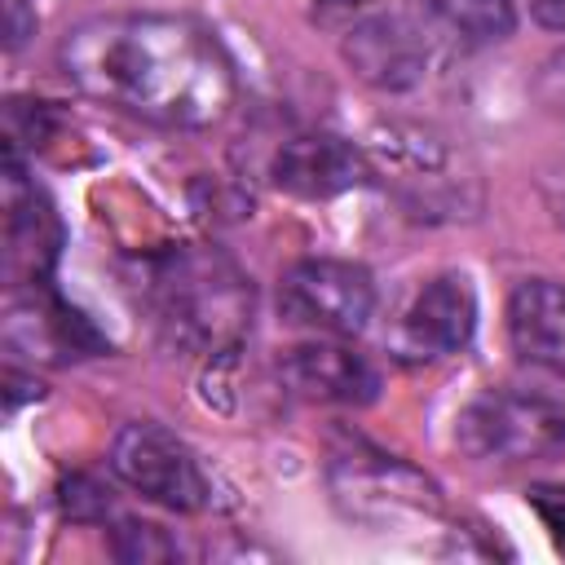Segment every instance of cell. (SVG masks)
<instances>
[{"mask_svg": "<svg viewBox=\"0 0 565 565\" xmlns=\"http://www.w3.org/2000/svg\"><path fill=\"white\" fill-rule=\"evenodd\" d=\"M62 503H66V512H71V516H102V512L110 508V499L102 494V486H93L88 477H71V481H66Z\"/></svg>", "mask_w": 565, "mask_h": 565, "instance_id": "9a60e30c", "label": "cell"}, {"mask_svg": "<svg viewBox=\"0 0 565 565\" xmlns=\"http://www.w3.org/2000/svg\"><path fill=\"white\" fill-rule=\"evenodd\" d=\"M57 57L84 97L163 128H212L238 102L225 44L177 13L88 18L66 31Z\"/></svg>", "mask_w": 565, "mask_h": 565, "instance_id": "6da1fadb", "label": "cell"}, {"mask_svg": "<svg viewBox=\"0 0 565 565\" xmlns=\"http://www.w3.org/2000/svg\"><path fill=\"white\" fill-rule=\"evenodd\" d=\"M110 468L124 486L168 512H199L207 503V477L194 450L163 424H124L110 441Z\"/></svg>", "mask_w": 565, "mask_h": 565, "instance_id": "8992f818", "label": "cell"}, {"mask_svg": "<svg viewBox=\"0 0 565 565\" xmlns=\"http://www.w3.org/2000/svg\"><path fill=\"white\" fill-rule=\"evenodd\" d=\"M150 305L172 344L234 353L252 327V282L221 247H177L150 269Z\"/></svg>", "mask_w": 565, "mask_h": 565, "instance_id": "7a4b0ae2", "label": "cell"}, {"mask_svg": "<svg viewBox=\"0 0 565 565\" xmlns=\"http://www.w3.org/2000/svg\"><path fill=\"white\" fill-rule=\"evenodd\" d=\"M4 31H9V49H22L35 35V4L31 0H4Z\"/></svg>", "mask_w": 565, "mask_h": 565, "instance_id": "2e32d148", "label": "cell"}, {"mask_svg": "<svg viewBox=\"0 0 565 565\" xmlns=\"http://www.w3.org/2000/svg\"><path fill=\"white\" fill-rule=\"evenodd\" d=\"M349 71L380 93H411L428 75L424 31L402 13H366L344 31L340 44Z\"/></svg>", "mask_w": 565, "mask_h": 565, "instance_id": "ba28073f", "label": "cell"}, {"mask_svg": "<svg viewBox=\"0 0 565 565\" xmlns=\"http://www.w3.org/2000/svg\"><path fill=\"white\" fill-rule=\"evenodd\" d=\"M424 18L463 44H499L516 31L512 0H419Z\"/></svg>", "mask_w": 565, "mask_h": 565, "instance_id": "7c38bea8", "label": "cell"}, {"mask_svg": "<svg viewBox=\"0 0 565 565\" xmlns=\"http://www.w3.org/2000/svg\"><path fill=\"white\" fill-rule=\"evenodd\" d=\"M472 331H477L472 278L468 274H437L402 309L397 331H393V349L402 358L433 362V358H450V353L468 349Z\"/></svg>", "mask_w": 565, "mask_h": 565, "instance_id": "52a82bcc", "label": "cell"}, {"mask_svg": "<svg viewBox=\"0 0 565 565\" xmlns=\"http://www.w3.org/2000/svg\"><path fill=\"white\" fill-rule=\"evenodd\" d=\"M313 4H322V9H362L366 0H313Z\"/></svg>", "mask_w": 565, "mask_h": 565, "instance_id": "ac0fdd59", "label": "cell"}, {"mask_svg": "<svg viewBox=\"0 0 565 565\" xmlns=\"http://www.w3.org/2000/svg\"><path fill=\"white\" fill-rule=\"evenodd\" d=\"M508 340L521 366L565 371V282L525 278L508 296Z\"/></svg>", "mask_w": 565, "mask_h": 565, "instance_id": "8fae6325", "label": "cell"}, {"mask_svg": "<svg viewBox=\"0 0 565 565\" xmlns=\"http://www.w3.org/2000/svg\"><path fill=\"white\" fill-rule=\"evenodd\" d=\"M455 441L472 459L516 463L565 446V371L521 366L516 380L472 397L455 419Z\"/></svg>", "mask_w": 565, "mask_h": 565, "instance_id": "3957f363", "label": "cell"}, {"mask_svg": "<svg viewBox=\"0 0 565 565\" xmlns=\"http://www.w3.org/2000/svg\"><path fill=\"white\" fill-rule=\"evenodd\" d=\"M110 543H115V556L119 561H172L177 556V543L168 539V530L163 525H150V521H119L115 525V534H110Z\"/></svg>", "mask_w": 565, "mask_h": 565, "instance_id": "4fadbf2b", "label": "cell"}, {"mask_svg": "<svg viewBox=\"0 0 565 565\" xmlns=\"http://www.w3.org/2000/svg\"><path fill=\"white\" fill-rule=\"evenodd\" d=\"M269 177L278 190H287L296 199H335V194L366 185L375 172H371V159L362 154V146H353L349 137L296 132L274 150Z\"/></svg>", "mask_w": 565, "mask_h": 565, "instance_id": "9c48e42d", "label": "cell"}, {"mask_svg": "<svg viewBox=\"0 0 565 565\" xmlns=\"http://www.w3.org/2000/svg\"><path fill=\"white\" fill-rule=\"evenodd\" d=\"M282 380L313 402H340V406H366L380 397V371L340 335L305 340L282 353Z\"/></svg>", "mask_w": 565, "mask_h": 565, "instance_id": "30bf717a", "label": "cell"}, {"mask_svg": "<svg viewBox=\"0 0 565 565\" xmlns=\"http://www.w3.org/2000/svg\"><path fill=\"white\" fill-rule=\"evenodd\" d=\"M278 313L313 335H358L375 313V282L362 265L335 256H309L282 269Z\"/></svg>", "mask_w": 565, "mask_h": 565, "instance_id": "277c9868", "label": "cell"}, {"mask_svg": "<svg viewBox=\"0 0 565 565\" xmlns=\"http://www.w3.org/2000/svg\"><path fill=\"white\" fill-rule=\"evenodd\" d=\"M327 481H331L335 503L366 525H388L402 516H441L437 481L397 455L344 450L331 459Z\"/></svg>", "mask_w": 565, "mask_h": 565, "instance_id": "5b68a950", "label": "cell"}, {"mask_svg": "<svg viewBox=\"0 0 565 565\" xmlns=\"http://www.w3.org/2000/svg\"><path fill=\"white\" fill-rule=\"evenodd\" d=\"M525 503L534 508V516L543 521V530L552 534V543L565 552V486L556 481H539L525 490Z\"/></svg>", "mask_w": 565, "mask_h": 565, "instance_id": "5bb4252c", "label": "cell"}, {"mask_svg": "<svg viewBox=\"0 0 565 565\" xmlns=\"http://www.w3.org/2000/svg\"><path fill=\"white\" fill-rule=\"evenodd\" d=\"M530 13L543 31H561L565 35V0H530Z\"/></svg>", "mask_w": 565, "mask_h": 565, "instance_id": "e0dca14e", "label": "cell"}]
</instances>
